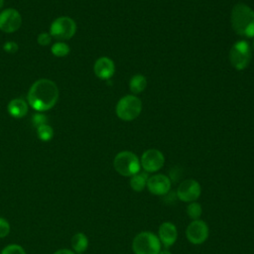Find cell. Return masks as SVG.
<instances>
[{
  "label": "cell",
  "instance_id": "obj_20",
  "mask_svg": "<svg viewBox=\"0 0 254 254\" xmlns=\"http://www.w3.org/2000/svg\"><path fill=\"white\" fill-rule=\"evenodd\" d=\"M201 213H202V207H201L200 203H198L196 201H192V202H190L188 204V206H187V214L192 220L199 219L200 216H201Z\"/></svg>",
  "mask_w": 254,
  "mask_h": 254
},
{
  "label": "cell",
  "instance_id": "obj_27",
  "mask_svg": "<svg viewBox=\"0 0 254 254\" xmlns=\"http://www.w3.org/2000/svg\"><path fill=\"white\" fill-rule=\"evenodd\" d=\"M54 254H75V253L69 249H60L56 251Z\"/></svg>",
  "mask_w": 254,
  "mask_h": 254
},
{
  "label": "cell",
  "instance_id": "obj_17",
  "mask_svg": "<svg viewBox=\"0 0 254 254\" xmlns=\"http://www.w3.org/2000/svg\"><path fill=\"white\" fill-rule=\"evenodd\" d=\"M71 247L74 252L82 253L88 247V238L82 232H77L71 237Z\"/></svg>",
  "mask_w": 254,
  "mask_h": 254
},
{
  "label": "cell",
  "instance_id": "obj_23",
  "mask_svg": "<svg viewBox=\"0 0 254 254\" xmlns=\"http://www.w3.org/2000/svg\"><path fill=\"white\" fill-rule=\"evenodd\" d=\"M32 123L36 128H38L41 125L48 123V117L44 113H41V112L36 113L32 117Z\"/></svg>",
  "mask_w": 254,
  "mask_h": 254
},
{
  "label": "cell",
  "instance_id": "obj_3",
  "mask_svg": "<svg viewBox=\"0 0 254 254\" xmlns=\"http://www.w3.org/2000/svg\"><path fill=\"white\" fill-rule=\"evenodd\" d=\"M161 247L162 244L158 235L151 231L138 233L132 241L134 254H159Z\"/></svg>",
  "mask_w": 254,
  "mask_h": 254
},
{
  "label": "cell",
  "instance_id": "obj_19",
  "mask_svg": "<svg viewBox=\"0 0 254 254\" xmlns=\"http://www.w3.org/2000/svg\"><path fill=\"white\" fill-rule=\"evenodd\" d=\"M37 129V136L41 141L48 142L54 137V129L49 124H44L39 126Z\"/></svg>",
  "mask_w": 254,
  "mask_h": 254
},
{
  "label": "cell",
  "instance_id": "obj_5",
  "mask_svg": "<svg viewBox=\"0 0 254 254\" xmlns=\"http://www.w3.org/2000/svg\"><path fill=\"white\" fill-rule=\"evenodd\" d=\"M116 115L123 121L136 119L142 111V102L135 95H125L116 104Z\"/></svg>",
  "mask_w": 254,
  "mask_h": 254
},
{
  "label": "cell",
  "instance_id": "obj_16",
  "mask_svg": "<svg viewBox=\"0 0 254 254\" xmlns=\"http://www.w3.org/2000/svg\"><path fill=\"white\" fill-rule=\"evenodd\" d=\"M149 179V173L143 171H139L130 177V187L135 191H142L147 187V182Z\"/></svg>",
  "mask_w": 254,
  "mask_h": 254
},
{
  "label": "cell",
  "instance_id": "obj_22",
  "mask_svg": "<svg viewBox=\"0 0 254 254\" xmlns=\"http://www.w3.org/2000/svg\"><path fill=\"white\" fill-rule=\"evenodd\" d=\"M0 254H26V252L19 244H9L2 249Z\"/></svg>",
  "mask_w": 254,
  "mask_h": 254
},
{
  "label": "cell",
  "instance_id": "obj_24",
  "mask_svg": "<svg viewBox=\"0 0 254 254\" xmlns=\"http://www.w3.org/2000/svg\"><path fill=\"white\" fill-rule=\"evenodd\" d=\"M10 232V224L9 222L3 218L0 217V238L6 237Z\"/></svg>",
  "mask_w": 254,
  "mask_h": 254
},
{
  "label": "cell",
  "instance_id": "obj_4",
  "mask_svg": "<svg viewBox=\"0 0 254 254\" xmlns=\"http://www.w3.org/2000/svg\"><path fill=\"white\" fill-rule=\"evenodd\" d=\"M113 167L119 175L131 177L140 171L141 164L139 158L133 152L121 151L115 156Z\"/></svg>",
  "mask_w": 254,
  "mask_h": 254
},
{
  "label": "cell",
  "instance_id": "obj_26",
  "mask_svg": "<svg viewBox=\"0 0 254 254\" xmlns=\"http://www.w3.org/2000/svg\"><path fill=\"white\" fill-rule=\"evenodd\" d=\"M18 44L13 41H8L3 45V50L8 54H15L18 51Z\"/></svg>",
  "mask_w": 254,
  "mask_h": 254
},
{
  "label": "cell",
  "instance_id": "obj_2",
  "mask_svg": "<svg viewBox=\"0 0 254 254\" xmlns=\"http://www.w3.org/2000/svg\"><path fill=\"white\" fill-rule=\"evenodd\" d=\"M230 21L236 34L247 38L254 37V10L248 5L236 4L232 8Z\"/></svg>",
  "mask_w": 254,
  "mask_h": 254
},
{
  "label": "cell",
  "instance_id": "obj_15",
  "mask_svg": "<svg viewBox=\"0 0 254 254\" xmlns=\"http://www.w3.org/2000/svg\"><path fill=\"white\" fill-rule=\"evenodd\" d=\"M7 110L12 117L22 118L28 113V104L22 98H14L8 103Z\"/></svg>",
  "mask_w": 254,
  "mask_h": 254
},
{
  "label": "cell",
  "instance_id": "obj_18",
  "mask_svg": "<svg viewBox=\"0 0 254 254\" xmlns=\"http://www.w3.org/2000/svg\"><path fill=\"white\" fill-rule=\"evenodd\" d=\"M147 86V79L143 74H134L129 81V88L134 94L141 93Z\"/></svg>",
  "mask_w": 254,
  "mask_h": 254
},
{
  "label": "cell",
  "instance_id": "obj_25",
  "mask_svg": "<svg viewBox=\"0 0 254 254\" xmlns=\"http://www.w3.org/2000/svg\"><path fill=\"white\" fill-rule=\"evenodd\" d=\"M37 42L40 46H48L52 42V36L50 35V33H41L37 37Z\"/></svg>",
  "mask_w": 254,
  "mask_h": 254
},
{
  "label": "cell",
  "instance_id": "obj_1",
  "mask_svg": "<svg viewBox=\"0 0 254 254\" xmlns=\"http://www.w3.org/2000/svg\"><path fill=\"white\" fill-rule=\"evenodd\" d=\"M59 98V88L57 84L47 78L38 79L30 87L27 95L29 105L33 109L44 112L55 106Z\"/></svg>",
  "mask_w": 254,
  "mask_h": 254
},
{
  "label": "cell",
  "instance_id": "obj_21",
  "mask_svg": "<svg viewBox=\"0 0 254 254\" xmlns=\"http://www.w3.org/2000/svg\"><path fill=\"white\" fill-rule=\"evenodd\" d=\"M51 52L55 57H58V58L65 57L69 53V47L67 44L64 42H57L52 46Z\"/></svg>",
  "mask_w": 254,
  "mask_h": 254
},
{
  "label": "cell",
  "instance_id": "obj_6",
  "mask_svg": "<svg viewBox=\"0 0 254 254\" xmlns=\"http://www.w3.org/2000/svg\"><path fill=\"white\" fill-rule=\"evenodd\" d=\"M229 61L235 69H245L251 61V48L248 42L241 40L234 43L229 52Z\"/></svg>",
  "mask_w": 254,
  "mask_h": 254
},
{
  "label": "cell",
  "instance_id": "obj_28",
  "mask_svg": "<svg viewBox=\"0 0 254 254\" xmlns=\"http://www.w3.org/2000/svg\"><path fill=\"white\" fill-rule=\"evenodd\" d=\"M159 254H172L169 250H167V249H165V250H161L160 252H159Z\"/></svg>",
  "mask_w": 254,
  "mask_h": 254
},
{
  "label": "cell",
  "instance_id": "obj_11",
  "mask_svg": "<svg viewBox=\"0 0 254 254\" xmlns=\"http://www.w3.org/2000/svg\"><path fill=\"white\" fill-rule=\"evenodd\" d=\"M22 25L20 13L13 8H8L0 13V30L5 33L16 32Z\"/></svg>",
  "mask_w": 254,
  "mask_h": 254
},
{
  "label": "cell",
  "instance_id": "obj_29",
  "mask_svg": "<svg viewBox=\"0 0 254 254\" xmlns=\"http://www.w3.org/2000/svg\"><path fill=\"white\" fill-rule=\"evenodd\" d=\"M4 5V0H0V9L3 7Z\"/></svg>",
  "mask_w": 254,
  "mask_h": 254
},
{
  "label": "cell",
  "instance_id": "obj_12",
  "mask_svg": "<svg viewBox=\"0 0 254 254\" xmlns=\"http://www.w3.org/2000/svg\"><path fill=\"white\" fill-rule=\"evenodd\" d=\"M147 189L155 195H165L171 190V180L163 174L153 175L148 179Z\"/></svg>",
  "mask_w": 254,
  "mask_h": 254
},
{
  "label": "cell",
  "instance_id": "obj_14",
  "mask_svg": "<svg viewBox=\"0 0 254 254\" xmlns=\"http://www.w3.org/2000/svg\"><path fill=\"white\" fill-rule=\"evenodd\" d=\"M93 70L95 75L103 80L109 79L115 72V64L113 61L107 57H101L96 60Z\"/></svg>",
  "mask_w": 254,
  "mask_h": 254
},
{
  "label": "cell",
  "instance_id": "obj_10",
  "mask_svg": "<svg viewBox=\"0 0 254 254\" xmlns=\"http://www.w3.org/2000/svg\"><path fill=\"white\" fill-rule=\"evenodd\" d=\"M140 164L145 172L155 173L163 168L165 157L161 151L157 149H149L142 154Z\"/></svg>",
  "mask_w": 254,
  "mask_h": 254
},
{
  "label": "cell",
  "instance_id": "obj_9",
  "mask_svg": "<svg viewBox=\"0 0 254 254\" xmlns=\"http://www.w3.org/2000/svg\"><path fill=\"white\" fill-rule=\"evenodd\" d=\"M209 235V229L206 222L201 219L192 220L186 229V236L188 240L194 244L199 245L206 241Z\"/></svg>",
  "mask_w": 254,
  "mask_h": 254
},
{
  "label": "cell",
  "instance_id": "obj_8",
  "mask_svg": "<svg viewBox=\"0 0 254 254\" xmlns=\"http://www.w3.org/2000/svg\"><path fill=\"white\" fill-rule=\"evenodd\" d=\"M201 187L195 180L189 179L183 181L177 189V196L184 202H192L200 196Z\"/></svg>",
  "mask_w": 254,
  "mask_h": 254
},
{
  "label": "cell",
  "instance_id": "obj_13",
  "mask_svg": "<svg viewBox=\"0 0 254 254\" xmlns=\"http://www.w3.org/2000/svg\"><path fill=\"white\" fill-rule=\"evenodd\" d=\"M158 237L166 248L171 247L178 239V230L174 223L170 221L163 222L158 229Z\"/></svg>",
  "mask_w": 254,
  "mask_h": 254
},
{
  "label": "cell",
  "instance_id": "obj_7",
  "mask_svg": "<svg viewBox=\"0 0 254 254\" xmlns=\"http://www.w3.org/2000/svg\"><path fill=\"white\" fill-rule=\"evenodd\" d=\"M76 32L75 22L66 16L59 17L53 21L50 27V35L60 41L69 40Z\"/></svg>",
  "mask_w": 254,
  "mask_h": 254
}]
</instances>
